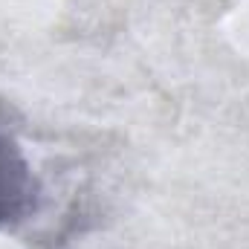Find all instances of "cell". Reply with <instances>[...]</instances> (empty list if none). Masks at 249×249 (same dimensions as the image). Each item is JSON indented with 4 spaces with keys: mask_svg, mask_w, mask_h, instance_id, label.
<instances>
[{
    "mask_svg": "<svg viewBox=\"0 0 249 249\" xmlns=\"http://www.w3.org/2000/svg\"><path fill=\"white\" fill-rule=\"evenodd\" d=\"M38 203V180L18 139L0 124V229L20 223Z\"/></svg>",
    "mask_w": 249,
    "mask_h": 249,
    "instance_id": "obj_1",
    "label": "cell"
}]
</instances>
